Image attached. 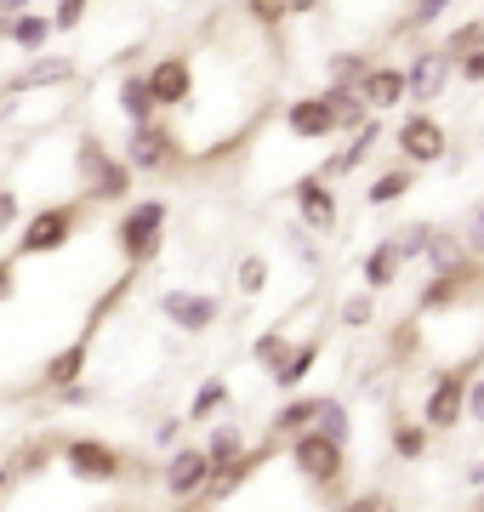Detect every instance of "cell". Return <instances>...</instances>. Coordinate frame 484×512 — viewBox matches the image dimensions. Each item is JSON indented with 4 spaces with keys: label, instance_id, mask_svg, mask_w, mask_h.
Returning <instances> with one entry per match:
<instances>
[{
    "label": "cell",
    "instance_id": "cell-1",
    "mask_svg": "<svg viewBox=\"0 0 484 512\" xmlns=\"http://www.w3.org/2000/svg\"><path fill=\"white\" fill-rule=\"evenodd\" d=\"M69 160H75V194L86 205H131V194H137V171L120 160V148H109V137H103L97 126L75 137Z\"/></svg>",
    "mask_w": 484,
    "mask_h": 512
},
{
    "label": "cell",
    "instance_id": "cell-2",
    "mask_svg": "<svg viewBox=\"0 0 484 512\" xmlns=\"http://www.w3.org/2000/svg\"><path fill=\"white\" fill-rule=\"evenodd\" d=\"M57 467L75 478V484H92V490H114V484H126V478H154L160 484V467L149 473V461H131L120 444L109 439H92V433H69L63 439V456H57Z\"/></svg>",
    "mask_w": 484,
    "mask_h": 512
},
{
    "label": "cell",
    "instance_id": "cell-3",
    "mask_svg": "<svg viewBox=\"0 0 484 512\" xmlns=\"http://www.w3.org/2000/svg\"><path fill=\"white\" fill-rule=\"evenodd\" d=\"M285 461H291L297 484L314 495L319 507H336V501L348 495V444L325 439L319 427H308L302 439L285 444Z\"/></svg>",
    "mask_w": 484,
    "mask_h": 512
},
{
    "label": "cell",
    "instance_id": "cell-4",
    "mask_svg": "<svg viewBox=\"0 0 484 512\" xmlns=\"http://www.w3.org/2000/svg\"><path fill=\"white\" fill-rule=\"evenodd\" d=\"M86 217H92V205L80 200V194H75V200H40L35 211L23 217L12 256H18V262H40V256H63V251H69V245L80 239Z\"/></svg>",
    "mask_w": 484,
    "mask_h": 512
},
{
    "label": "cell",
    "instance_id": "cell-5",
    "mask_svg": "<svg viewBox=\"0 0 484 512\" xmlns=\"http://www.w3.org/2000/svg\"><path fill=\"white\" fill-rule=\"evenodd\" d=\"M120 160L137 171V177H183L194 171V148L177 131V120H149V126H126V143H120Z\"/></svg>",
    "mask_w": 484,
    "mask_h": 512
},
{
    "label": "cell",
    "instance_id": "cell-6",
    "mask_svg": "<svg viewBox=\"0 0 484 512\" xmlns=\"http://www.w3.org/2000/svg\"><path fill=\"white\" fill-rule=\"evenodd\" d=\"M166 222H171V205L160 194L120 205V217H114V256H120V268L143 274L149 262H160V251H166Z\"/></svg>",
    "mask_w": 484,
    "mask_h": 512
},
{
    "label": "cell",
    "instance_id": "cell-7",
    "mask_svg": "<svg viewBox=\"0 0 484 512\" xmlns=\"http://www.w3.org/2000/svg\"><path fill=\"white\" fill-rule=\"evenodd\" d=\"M149 92H154V109L166 114V120H177V114L194 103V80H200V57L188 52V46H171V52H160L149 63Z\"/></svg>",
    "mask_w": 484,
    "mask_h": 512
},
{
    "label": "cell",
    "instance_id": "cell-8",
    "mask_svg": "<svg viewBox=\"0 0 484 512\" xmlns=\"http://www.w3.org/2000/svg\"><path fill=\"white\" fill-rule=\"evenodd\" d=\"M393 148H399V160L416 165V171H428V165H445L450 160V131L445 120L433 109H410L399 126H393Z\"/></svg>",
    "mask_w": 484,
    "mask_h": 512
},
{
    "label": "cell",
    "instance_id": "cell-9",
    "mask_svg": "<svg viewBox=\"0 0 484 512\" xmlns=\"http://www.w3.org/2000/svg\"><path fill=\"white\" fill-rule=\"evenodd\" d=\"M467 370H433L428 393H422V410L416 416L428 421V433H456L467 421Z\"/></svg>",
    "mask_w": 484,
    "mask_h": 512
},
{
    "label": "cell",
    "instance_id": "cell-10",
    "mask_svg": "<svg viewBox=\"0 0 484 512\" xmlns=\"http://www.w3.org/2000/svg\"><path fill=\"white\" fill-rule=\"evenodd\" d=\"M291 194V205H297V222L308 228V234H336L342 228V194H336V183H325L319 171H302L297 183L285 188Z\"/></svg>",
    "mask_w": 484,
    "mask_h": 512
},
{
    "label": "cell",
    "instance_id": "cell-11",
    "mask_svg": "<svg viewBox=\"0 0 484 512\" xmlns=\"http://www.w3.org/2000/svg\"><path fill=\"white\" fill-rule=\"evenodd\" d=\"M205 484H211V456H205V444L183 439L177 450H166V461H160V490H166L177 507L200 501Z\"/></svg>",
    "mask_w": 484,
    "mask_h": 512
},
{
    "label": "cell",
    "instance_id": "cell-12",
    "mask_svg": "<svg viewBox=\"0 0 484 512\" xmlns=\"http://www.w3.org/2000/svg\"><path fill=\"white\" fill-rule=\"evenodd\" d=\"M80 86V63L75 57H57V52H40L29 57L23 69H12L0 80V97H35V92H69Z\"/></svg>",
    "mask_w": 484,
    "mask_h": 512
},
{
    "label": "cell",
    "instance_id": "cell-13",
    "mask_svg": "<svg viewBox=\"0 0 484 512\" xmlns=\"http://www.w3.org/2000/svg\"><path fill=\"white\" fill-rule=\"evenodd\" d=\"M160 319L171 330H183V336H205V330H217V319H223V296L194 291V285H166L160 291Z\"/></svg>",
    "mask_w": 484,
    "mask_h": 512
},
{
    "label": "cell",
    "instance_id": "cell-14",
    "mask_svg": "<svg viewBox=\"0 0 484 512\" xmlns=\"http://www.w3.org/2000/svg\"><path fill=\"white\" fill-rule=\"evenodd\" d=\"M450 80H456V57H450L445 46H416L410 63H405V103L428 109V103L445 97Z\"/></svg>",
    "mask_w": 484,
    "mask_h": 512
},
{
    "label": "cell",
    "instance_id": "cell-15",
    "mask_svg": "<svg viewBox=\"0 0 484 512\" xmlns=\"http://www.w3.org/2000/svg\"><path fill=\"white\" fill-rule=\"evenodd\" d=\"M280 126L291 143H331V137H342L336 131V114L331 103H325V92H297L280 103Z\"/></svg>",
    "mask_w": 484,
    "mask_h": 512
},
{
    "label": "cell",
    "instance_id": "cell-16",
    "mask_svg": "<svg viewBox=\"0 0 484 512\" xmlns=\"http://www.w3.org/2000/svg\"><path fill=\"white\" fill-rule=\"evenodd\" d=\"M382 137H388V120H382V114H371V120H365L359 131H348V143L336 148V154H325L314 171L325 177V183H342V177H354L359 165H365L376 148H382Z\"/></svg>",
    "mask_w": 484,
    "mask_h": 512
},
{
    "label": "cell",
    "instance_id": "cell-17",
    "mask_svg": "<svg viewBox=\"0 0 484 512\" xmlns=\"http://www.w3.org/2000/svg\"><path fill=\"white\" fill-rule=\"evenodd\" d=\"M92 336L97 330H80L75 342H63L57 353H46V365H40V387H46V393L75 387L80 376H86V365H92Z\"/></svg>",
    "mask_w": 484,
    "mask_h": 512
},
{
    "label": "cell",
    "instance_id": "cell-18",
    "mask_svg": "<svg viewBox=\"0 0 484 512\" xmlns=\"http://www.w3.org/2000/svg\"><path fill=\"white\" fill-rule=\"evenodd\" d=\"M314 404H319V393H308V387H302V393H285V399L274 404V416H268V433H262V439L280 444V450L291 439H302V433L314 427Z\"/></svg>",
    "mask_w": 484,
    "mask_h": 512
},
{
    "label": "cell",
    "instance_id": "cell-19",
    "mask_svg": "<svg viewBox=\"0 0 484 512\" xmlns=\"http://www.w3.org/2000/svg\"><path fill=\"white\" fill-rule=\"evenodd\" d=\"M0 40H6L12 52H23V57H40V52H46V46L57 40L52 12L29 6V12H18V18H0Z\"/></svg>",
    "mask_w": 484,
    "mask_h": 512
},
{
    "label": "cell",
    "instance_id": "cell-20",
    "mask_svg": "<svg viewBox=\"0 0 484 512\" xmlns=\"http://www.w3.org/2000/svg\"><path fill=\"white\" fill-rule=\"evenodd\" d=\"M114 103H120V120L126 126H149V120H160V109H154V92H149V74L143 69H120V80H114Z\"/></svg>",
    "mask_w": 484,
    "mask_h": 512
},
{
    "label": "cell",
    "instance_id": "cell-21",
    "mask_svg": "<svg viewBox=\"0 0 484 512\" xmlns=\"http://www.w3.org/2000/svg\"><path fill=\"white\" fill-rule=\"evenodd\" d=\"M57 456H63V433H29V439L18 444V450H6V461H12V473H18V484L23 478H40V473H52L57 467Z\"/></svg>",
    "mask_w": 484,
    "mask_h": 512
},
{
    "label": "cell",
    "instance_id": "cell-22",
    "mask_svg": "<svg viewBox=\"0 0 484 512\" xmlns=\"http://www.w3.org/2000/svg\"><path fill=\"white\" fill-rule=\"evenodd\" d=\"M365 109L371 114H393L405 109V63H376L371 74H365Z\"/></svg>",
    "mask_w": 484,
    "mask_h": 512
},
{
    "label": "cell",
    "instance_id": "cell-23",
    "mask_svg": "<svg viewBox=\"0 0 484 512\" xmlns=\"http://www.w3.org/2000/svg\"><path fill=\"white\" fill-rule=\"evenodd\" d=\"M399 274H405V262H399V251H393L388 239H376L371 251L359 256V291L382 296V291H393V285H399Z\"/></svg>",
    "mask_w": 484,
    "mask_h": 512
},
{
    "label": "cell",
    "instance_id": "cell-24",
    "mask_svg": "<svg viewBox=\"0 0 484 512\" xmlns=\"http://www.w3.org/2000/svg\"><path fill=\"white\" fill-rule=\"evenodd\" d=\"M388 450H393V461H405V467H416V461L433 450V433H428V421L422 416H399L388 421Z\"/></svg>",
    "mask_w": 484,
    "mask_h": 512
},
{
    "label": "cell",
    "instance_id": "cell-25",
    "mask_svg": "<svg viewBox=\"0 0 484 512\" xmlns=\"http://www.w3.org/2000/svg\"><path fill=\"white\" fill-rule=\"evenodd\" d=\"M319 353H325V336H308V342H297L291 348V359H285L268 382H274V393H302L308 387V376L319 370Z\"/></svg>",
    "mask_w": 484,
    "mask_h": 512
},
{
    "label": "cell",
    "instance_id": "cell-26",
    "mask_svg": "<svg viewBox=\"0 0 484 512\" xmlns=\"http://www.w3.org/2000/svg\"><path fill=\"white\" fill-rule=\"evenodd\" d=\"M416 177H422V171H416V165H388V171H376L371 183H365V205H371V211H388V205H399L405 200V194H416Z\"/></svg>",
    "mask_w": 484,
    "mask_h": 512
},
{
    "label": "cell",
    "instance_id": "cell-27",
    "mask_svg": "<svg viewBox=\"0 0 484 512\" xmlns=\"http://www.w3.org/2000/svg\"><path fill=\"white\" fill-rule=\"evenodd\" d=\"M205 456H211V473H217V467H234L240 456H251V439H245L240 421H228V416L211 421V433H205Z\"/></svg>",
    "mask_w": 484,
    "mask_h": 512
},
{
    "label": "cell",
    "instance_id": "cell-28",
    "mask_svg": "<svg viewBox=\"0 0 484 512\" xmlns=\"http://www.w3.org/2000/svg\"><path fill=\"white\" fill-rule=\"evenodd\" d=\"M376 63H382V57L376 52H365V46H342V52H331L325 57V86H365V74L376 69Z\"/></svg>",
    "mask_w": 484,
    "mask_h": 512
},
{
    "label": "cell",
    "instance_id": "cell-29",
    "mask_svg": "<svg viewBox=\"0 0 484 512\" xmlns=\"http://www.w3.org/2000/svg\"><path fill=\"white\" fill-rule=\"evenodd\" d=\"M467 262H473V256H467V245H462V228H433L428 251H422V268H428V274H456Z\"/></svg>",
    "mask_w": 484,
    "mask_h": 512
},
{
    "label": "cell",
    "instance_id": "cell-30",
    "mask_svg": "<svg viewBox=\"0 0 484 512\" xmlns=\"http://www.w3.org/2000/svg\"><path fill=\"white\" fill-rule=\"evenodd\" d=\"M416 359H428V342H422V319L416 313H405L399 325H393V336H388V365H416Z\"/></svg>",
    "mask_w": 484,
    "mask_h": 512
},
{
    "label": "cell",
    "instance_id": "cell-31",
    "mask_svg": "<svg viewBox=\"0 0 484 512\" xmlns=\"http://www.w3.org/2000/svg\"><path fill=\"white\" fill-rule=\"evenodd\" d=\"M456 12V0H410L405 6V18L393 23L388 35H428V29H439V23Z\"/></svg>",
    "mask_w": 484,
    "mask_h": 512
},
{
    "label": "cell",
    "instance_id": "cell-32",
    "mask_svg": "<svg viewBox=\"0 0 484 512\" xmlns=\"http://www.w3.org/2000/svg\"><path fill=\"white\" fill-rule=\"evenodd\" d=\"M325 92V103H331L336 114V131L348 137V131H359L365 120H371V109H365V92H354V86H319Z\"/></svg>",
    "mask_w": 484,
    "mask_h": 512
},
{
    "label": "cell",
    "instance_id": "cell-33",
    "mask_svg": "<svg viewBox=\"0 0 484 512\" xmlns=\"http://www.w3.org/2000/svg\"><path fill=\"white\" fill-rule=\"evenodd\" d=\"M240 18L257 29V35L280 40L285 23H291V0H240Z\"/></svg>",
    "mask_w": 484,
    "mask_h": 512
},
{
    "label": "cell",
    "instance_id": "cell-34",
    "mask_svg": "<svg viewBox=\"0 0 484 512\" xmlns=\"http://www.w3.org/2000/svg\"><path fill=\"white\" fill-rule=\"evenodd\" d=\"M314 427L325 433V439L348 444V439H354V410H348V399H336V393H319V404H314Z\"/></svg>",
    "mask_w": 484,
    "mask_h": 512
},
{
    "label": "cell",
    "instance_id": "cell-35",
    "mask_svg": "<svg viewBox=\"0 0 484 512\" xmlns=\"http://www.w3.org/2000/svg\"><path fill=\"white\" fill-rule=\"evenodd\" d=\"M268 279H274V262L262 251H245L240 262H234V291H240L245 302H257V296L268 291Z\"/></svg>",
    "mask_w": 484,
    "mask_h": 512
},
{
    "label": "cell",
    "instance_id": "cell-36",
    "mask_svg": "<svg viewBox=\"0 0 484 512\" xmlns=\"http://www.w3.org/2000/svg\"><path fill=\"white\" fill-rule=\"evenodd\" d=\"M228 410V376H211V382L194 387V399H188L183 421H217Z\"/></svg>",
    "mask_w": 484,
    "mask_h": 512
},
{
    "label": "cell",
    "instance_id": "cell-37",
    "mask_svg": "<svg viewBox=\"0 0 484 512\" xmlns=\"http://www.w3.org/2000/svg\"><path fill=\"white\" fill-rule=\"evenodd\" d=\"M291 348H297V342H291V330H262L257 342H251V359H257V370L262 376H274V370L285 365V359H291Z\"/></svg>",
    "mask_w": 484,
    "mask_h": 512
},
{
    "label": "cell",
    "instance_id": "cell-38",
    "mask_svg": "<svg viewBox=\"0 0 484 512\" xmlns=\"http://www.w3.org/2000/svg\"><path fill=\"white\" fill-rule=\"evenodd\" d=\"M433 228H439V222L416 217V222H405V228H393V234H388V245L399 251V262H405V268H410V262H422V251H428Z\"/></svg>",
    "mask_w": 484,
    "mask_h": 512
},
{
    "label": "cell",
    "instance_id": "cell-39",
    "mask_svg": "<svg viewBox=\"0 0 484 512\" xmlns=\"http://www.w3.org/2000/svg\"><path fill=\"white\" fill-rule=\"evenodd\" d=\"M336 319H342V330H371L376 325V296L371 291H354V296H342V308H336Z\"/></svg>",
    "mask_w": 484,
    "mask_h": 512
},
{
    "label": "cell",
    "instance_id": "cell-40",
    "mask_svg": "<svg viewBox=\"0 0 484 512\" xmlns=\"http://www.w3.org/2000/svg\"><path fill=\"white\" fill-rule=\"evenodd\" d=\"M450 57H467V52H479L484 46V18H467V23H456V29H445V40H439Z\"/></svg>",
    "mask_w": 484,
    "mask_h": 512
},
{
    "label": "cell",
    "instance_id": "cell-41",
    "mask_svg": "<svg viewBox=\"0 0 484 512\" xmlns=\"http://www.w3.org/2000/svg\"><path fill=\"white\" fill-rule=\"evenodd\" d=\"M23 228V188L0 183V239H12Z\"/></svg>",
    "mask_w": 484,
    "mask_h": 512
},
{
    "label": "cell",
    "instance_id": "cell-42",
    "mask_svg": "<svg viewBox=\"0 0 484 512\" xmlns=\"http://www.w3.org/2000/svg\"><path fill=\"white\" fill-rule=\"evenodd\" d=\"M285 251L297 256L308 274H319V245H314V234H308L302 222H291V228H285Z\"/></svg>",
    "mask_w": 484,
    "mask_h": 512
},
{
    "label": "cell",
    "instance_id": "cell-43",
    "mask_svg": "<svg viewBox=\"0 0 484 512\" xmlns=\"http://www.w3.org/2000/svg\"><path fill=\"white\" fill-rule=\"evenodd\" d=\"M331 512H393V495L388 490H359V495H342Z\"/></svg>",
    "mask_w": 484,
    "mask_h": 512
},
{
    "label": "cell",
    "instance_id": "cell-44",
    "mask_svg": "<svg viewBox=\"0 0 484 512\" xmlns=\"http://www.w3.org/2000/svg\"><path fill=\"white\" fill-rule=\"evenodd\" d=\"M86 12H92V0H57L52 6V29L57 35H75L80 23H86Z\"/></svg>",
    "mask_w": 484,
    "mask_h": 512
},
{
    "label": "cell",
    "instance_id": "cell-45",
    "mask_svg": "<svg viewBox=\"0 0 484 512\" xmlns=\"http://www.w3.org/2000/svg\"><path fill=\"white\" fill-rule=\"evenodd\" d=\"M462 245H467V256L473 262H484V200L467 211V222H462Z\"/></svg>",
    "mask_w": 484,
    "mask_h": 512
},
{
    "label": "cell",
    "instance_id": "cell-46",
    "mask_svg": "<svg viewBox=\"0 0 484 512\" xmlns=\"http://www.w3.org/2000/svg\"><path fill=\"white\" fill-rule=\"evenodd\" d=\"M18 256H0V308H12L18 302Z\"/></svg>",
    "mask_w": 484,
    "mask_h": 512
},
{
    "label": "cell",
    "instance_id": "cell-47",
    "mask_svg": "<svg viewBox=\"0 0 484 512\" xmlns=\"http://www.w3.org/2000/svg\"><path fill=\"white\" fill-rule=\"evenodd\" d=\"M183 427H188L183 416H160L154 421V444H160V450H177V444H183Z\"/></svg>",
    "mask_w": 484,
    "mask_h": 512
},
{
    "label": "cell",
    "instance_id": "cell-48",
    "mask_svg": "<svg viewBox=\"0 0 484 512\" xmlns=\"http://www.w3.org/2000/svg\"><path fill=\"white\" fill-rule=\"evenodd\" d=\"M92 399H97V393H92L86 382H75V387H57V393H52V404H57V410H86Z\"/></svg>",
    "mask_w": 484,
    "mask_h": 512
},
{
    "label": "cell",
    "instance_id": "cell-49",
    "mask_svg": "<svg viewBox=\"0 0 484 512\" xmlns=\"http://www.w3.org/2000/svg\"><path fill=\"white\" fill-rule=\"evenodd\" d=\"M456 80H462V86H484V46L467 52V57H456Z\"/></svg>",
    "mask_w": 484,
    "mask_h": 512
},
{
    "label": "cell",
    "instance_id": "cell-50",
    "mask_svg": "<svg viewBox=\"0 0 484 512\" xmlns=\"http://www.w3.org/2000/svg\"><path fill=\"white\" fill-rule=\"evenodd\" d=\"M467 421H473V427H484V376H473V382H467Z\"/></svg>",
    "mask_w": 484,
    "mask_h": 512
},
{
    "label": "cell",
    "instance_id": "cell-51",
    "mask_svg": "<svg viewBox=\"0 0 484 512\" xmlns=\"http://www.w3.org/2000/svg\"><path fill=\"white\" fill-rule=\"evenodd\" d=\"M18 495V473H12V461H0V507Z\"/></svg>",
    "mask_w": 484,
    "mask_h": 512
},
{
    "label": "cell",
    "instance_id": "cell-52",
    "mask_svg": "<svg viewBox=\"0 0 484 512\" xmlns=\"http://www.w3.org/2000/svg\"><path fill=\"white\" fill-rule=\"evenodd\" d=\"M29 6H40V0H0V18H18V12H29Z\"/></svg>",
    "mask_w": 484,
    "mask_h": 512
},
{
    "label": "cell",
    "instance_id": "cell-53",
    "mask_svg": "<svg viewBox=\"0 0 484 512\" xmlns=\"http://www.w3.org/2000/svg\"><path fill=\"white\" fill-rule=\"evenodd\" d=\"M467 490H484V461H467Z\"/></svg>",
    "mask_w": 484,
    "mask_h": 512
},
{
    "label": "cell",
    "instance_id": "cell-54",
    "mask_svg": "<svg viewBox=\"0 0 484 512\" xmlns=\"http://www.w3.org/2000/svg\"><path fill=\"white\" fill-rule=\"evenodd\" d=\"M473 512H484V490H479V495H473Z\"/></svg>",
    "mask_w": 484,
    "mask_h": 512
},
{
    "label": "cell",
    "instance_id": "cell-55",
    "mask_svg": "<svg viewBox=\"0 0 484 512\" xmlns=\"http://www.w3.org/2000/svg\"><path fill=\"white\" fill-rule=\"evenodd\" d=\"M0 461H6V444H0Z\"/></svg>",
    "mask_w": 484,
    "mask_h": 512
}]
</instances>
